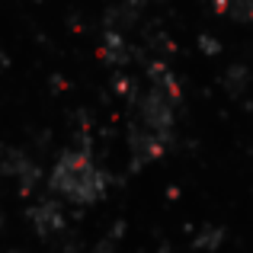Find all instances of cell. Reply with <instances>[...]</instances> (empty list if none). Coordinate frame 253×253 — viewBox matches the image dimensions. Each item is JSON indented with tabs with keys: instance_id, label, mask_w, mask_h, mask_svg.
<instances>
[{
	"instance_id": "cell-1",
	"label": "cell",
	"mask_w": 253,
	"mask_h": 253,
	"mask_svg": "<svg viewBox=\"0 0 253 253\" xmlns=\"http://www.w3.org/2000/svg\"><path fill=\"white\" fill-rule=\"evenodd\" d=\"M48 186L58 199L71 205H93L106 196L109 189V176L90 157V151H77L68 148L58 154L55 167L48 173Z\"/></svg>"
},
{
	"instance_id": "cell-2",
	"label": "cell",
	"mask_w": 253,
	"mask_h": 253,
	"mask_svg": "<svg viewBox=\"0 0 253 253\" xmlns=\"http://www.w3.org/2000/svg\"><path fill=\"white\" fill-rule=\"evenodd\" d=\"M29 215H32V221H36V228L39 231H61V211H58V205L55 202H36L29 209Z\"/></svg>"
},
{
	"instance_id": "cell-3",
	"label": "cell",
	"mask_w": 253,
	"mask_h": 253,
	"mask_svg": "<svg viewBox=\"0 0 253 253\" xmlns=\"http://www.w3.org/2000/svg\"><path fill=\"white\" fill-rule=\"evenodd\" d=\"M0 64H6V55H3V48H0Z\"/></svg>"
}]
</instances>
